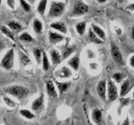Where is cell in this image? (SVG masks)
Segmentation results:
<instances>
[{"label":"cell","mask_w":134,"mask_h":125,"mask_svg":"<svg viewBox=\"0 0 134 125\" xmlns=\"http://www.w3.org/2000/svg\"><path fill=\"white\" fill-rule=\"evenodd\" d=\"M3 91L5 93L10 95L18 100L24 99L29 94L28 89L20 85H13L4 87Z\"/></svg>","instance_id":"cell-1"},{"label":"cell","mask_w":134,"mask_h":125,"mask_svg":"<svg viewBox=\"0 0 134 125\" xmlns=\"http://www.w3.org/2000/svg\"><path fill=\"white\" fill-rule=\"evenodd\" d=\"M65 9V4L60 1H53L50 5L48 16L51 18L61 16Z\"/></svg>","instance_id":"cell-2"},{"label":"cell","mask_w":134,"mask_h":125,"mask_svg":"<svg viewBox=\"0 0 134 125\" xmlns=\"http://www.w3.org/2000/svg\"><path fill=\"white\" fill-rule=\"evenodd\" d=\"M14 49L11 48L6 52L1 61V66L5 70H10L14 65Z\"/></svg>","instance_id":"cell-3"},{"label":"cell","mask_w":134,"mask_h":125,"mask_svg":"<svg viewBox=\"0 0 134 125\" xmlns=\"http://www.w3.org/2000/svg\"><path fill=\"white\" fill-rule=\"evenodd\" d=\"M107 100L110 102L115 101L119 97V91L115 82L112 79H109L107 82Z\"/></svg>","instance_id":"cell-4"},{"label":"cell","mask_w":134,"mask_h":125,"mask_svg":"<svg viewBox=\"0 0 134 125\" xmlns=\"http://www.w3.org/2000/svg\"><path fill=\"white\" fill-rule=\"evenodd\" d=\"M88 11V6L85 3L78 1L75 3L71 16H81Z\"/></svg>","instance_id":"cell-5"},{"label":"cell","mask_w":134,"mask_h":125,"mask_svg":"<svg viewBox=\"0 0 134 125\" xmlns=\"http://www.w3.org/2000/svg\"><path fill=\"white\" fill-rule=\"evenodd\" d=\"M111 55L113 59L116 63L120 66L124 65V60L121 52L117 45L114 42H112L111 44Z\"/></svg>","instance_id":"cell-6"},{"label":"cell","mask_w":134,"mask_h":125,"mask_svg":"<svg viewBox=\"0 0 134 125\" xmlns=\"http://www.w3.org/2000/svg\"><path fill=\"white\" fill-rule=\"evenodd\" d=\"M44 95L43 93H41L38 97H37L32 102L31 108L32 111L35 113H39L44 108Z\"/></svg>","instance_id":"cell-7"},{"label":"cell","mask_w":134,"mask_h":125,"mask_svg":"<svg viewBox=\"0 0 134 125\" xmlns=\"http://www.w3.org/2000/svg\"><path fill=\"white\" fill-rule=\"evenodd\" d=\"M96 91L98 95L103 101L107 100V82L105 79H102L98 83L96 87Z\"/></svg>","instance_id":"cell-8"},{"label":"cell","mask_w":134,"mask_h":125,"mask_svg":"<svg viewBox=\"0 0 134 125\" xmlns=\"http://www.w3.org/2000/svg\"><path fill=\"white\" fill-rule=\"evenodd\" d=\"M134 87V84L131 82L130 79H124L122 82V83L120 87V97H125L128 92L131 91L132 88Z\"/></svg>","instance_id":"cell-9"},{"label":"cell","mask_w":134,"mask_h":125,"mask_svg":"<svg viewBox=\"0 0 134 125\" xmlns=\"http://www.w3.org/2000/svg\"><path fill=\"white\" fill-rule=\"evenodd\" d=\"M54 74L56 78H60V79H65V78H70L72 75V72L69 67L66 66H63L58 69L55 72Z\"/></svg>","instance_id":"cell-10"},{"label":"cell","mask_w":134,"mask_h":125,"mask_svg":"<svg viewBox=\"0 0 134 125\" xmlns=\"http://www.w3.org/2000/svg\"><path fill=\"white\" fill-rule=\"evenodd\" d=\"M46 91H47V95H48L51 98L56 99L57 98L58 95V92L56 89L54 83L52 81L48 80L45 83Z\"/></svg>","instance_id":"cell-11"},{"label":"cell","mask_w":134,"mask_h":125,"mask_svg":"<svg viewBox=\"0 0 134 125\" xmlns=\"http://www.w3.org/2000/svg\"><path fill=\"white\" fill-rule=\"evenodd\" d=\"M50 57L51 61L54 66H56L61 63L63 58L60 52L56 49H52L50 50Z\"/></svg>","instance_id":"cell-12"},{"label":"cell","mask_w":134,"mask_h":125,"mask_svg":"<svg viewBox=\"0 0 134 125\" xmlns=\"http://www.w3.org/2000/svg\"><path fill=\"white\" fill-rule=\"evenodd\" d=\"M65 36L57 32L50 31L48 33V40L52 44H57L64 40Z\"/></svg>","instance_id":"cell-13"},{"label":"cell","mask_w":134,"mask_h":125,"mask_svg":"<svg viewBox=\"0 0 134 125\" xmlns=\"http://www.w3.org/2000/svg\"><path fill=\"white\" fill-rule=\"evenodd\" d=\"M60 47L63 59L68 58L72 53H74L76 49V47L75 46H69L68 44H65V45L62 46Z\"/></svg>","instance_id":"cell-14"},{"label":"cell","mask_w":134,"mask_h":125,"mask_svg":"<svg viewBox=\"0 0 134 125\" xmlns=\"http://www.w3.org/2000/svg\"><path fill=\"white\" fill-rule=\"evenodd\" d=\"M68 66H70L75 71H78L80 66V57L78 55H75L68 61Z\"/></svg>","instance_id":"cell-15"},{"label":"cell","mask_w":134,"mask_h":125,"mask_svg":"<svg viewBox=\"0 0 134 125\" xmlns=\"http://www.w3.org/2000/svg\"><path fill=\"white\" fill-rule=\"evenodd\" d=\"M18 59H19L20 65H22V66H27V65H30L32 63V61L30 59L29 56L21 50L18 51Z\"/></svg>","instance_id":"cell-16"},{"label":"cell","mask_w":134,"mask_h":125,"mask_svg":"<svg viewBox=\"0 0 134 125\" xmlns=\"http://www.w3.org/2000/svg\"><path fill=\"white\" fill-rule=\"evenodd\" d=\"M92 118L93 121L97 124H101L103 119V115H102V112L99 108H96L93 110L92 113Z\"/></svg>","instance_id":"cell-17"},{"label":"cell","mask_w":134,"mask_h":125,"mask_svg":"<svg viewBox=\"0 0 134 125\" xmlns=\"http://www.w3.org/2000/svg\"><path fill=\"white\" fill-rule=\"evenodd\" d=\"M51 28L54 29L56 30V31H59L61 33L63 34H66L67 33V27L65 23L63 22H52L50 25Z\"/></svg>","instance_id":"cell-18"},{"label":"cell","mask_w":134,"mask_h":125,"mask_svg":"<svg viewBox=\"0 0 134 125\" xmlns=\"http://www.w3.org/2000/svg\"><path fill=\"white\" fill-rule=\"evenodd\" d=\"M88 40L91 42L94 43V44H102L104 43V41L102 40V39H99L95 33L93 31V30L92 29V28L90 27L88 30Z\"/></svg>","instance_id":"cell-19"},{"label":"cell","mask_w":134,"mask_h":125,"mask_svg":"<svg viewBox=\"0 0 134 125\" xmlns=\"http://www.w3.org/2000/svg\"><path fill=\"white\" fill-rule=\"evenodd\" d=\"M92 29L93 30V31L94 32V33L99 38V39H102V40H106V35L105 31L102 29L101 27H99V26H97V25L92 23L91 26Z\"/></svg>","instance_id":"cell-20"},{"label":"cell","mask_w":134,"mask_h":125,"mask_svg":"<svg viewBox=\"0 0 134 125\" xmlns=\"http://www.w3.org/2000/svg\"><path fill=\"white\" fill-rule=\"evenodd\" d=\"M33 29L36 35H41L43 33V26L39 19H35L33 22Z\"/></svg>","instance_id":"cell-21"},{"label":"cell","mask_w":134,"mask_h":125,"mask_svg":"<svg viewBox=\"0 0 134 125\" xmlns=\"http://www.w3.org/2000/svg\"><path fill=\"white\" fill-rule=\"evenodd\" d=\"M55 83H56L60 94H63L66 92L70 86L69 82H60L58 81H55Z\"/></svg>","instance_id":"cell-22"},{"label":"cell","mask_w":134,"mask_h":125,"mask_svg":"<svg viewBox=\"0 0 134 125\" xmlns=\"http://www.w3.org/2000/svg\"><path fill=\"white\" fill-rule=\"evenodd\" d=\"M48 0H41L37 5V10L40 15L44 16L45 14L46 9H47V5Z\"/></svg>","instance_id":"cell-23"},{"label":"cell","mask_w":134,"mask_h":125,"mask_svg":"<svg viewBox=\"0 0 134 125\" xmlns=\"http://www.w3.org/2000/svg\"><path fill=\"white\" fill-rule=\"evenodd\" d=\"M1 31L3 35L7 36L9 39H10L13 41H15V38H14V34H13V31L11 29L9 28V27H6L5 26H1Z\"/></svg>","instance_id":"cell-24"},{"label":"cell","mask_w":134,"mask_h":125,"mask_svg":"<svg viewBox=\"0 0 134 125\" xmlns=\"http://www.w3.org/2000/svg\"><path fill=\"white\" fill-rule=\"evenodd\" d=\"M86 28V22H81L79 23H77L75 26V29L77 33L79 35L82 36L84 35Z\"/></svg>","instance_id":"cell-25"},{"label":"cell","mask_w":134,"mask_h":125,"mask_svg":"<svg viewBox=\"0 0 134 125\" xmlns=\"http://www.w3.org/2000/svg\"><path fill=\"white\" fill-rule=\"evenodd\" d=\"M42 66L44 71H48L50 68V62L48 56L44 51H43V59H42Z\"/></svg>","instance_id":"cell-26"},{"label":"cell","mask_w":134,"mask_h":125,"mask_svg":"<svg viewBox=\"0 0 134 125\" xmlns=\"http://www.w3.org/2000/svg\"><path fill=\"white\" fill-rule=\"evenodd\" d=\"M33 52L35 61L38 64H40L42 62V59H43V50L39 48H34Z\"/></svg>","instance_id":"cell-27"},{"label":"cell","mask_w":134,"mask_h":125,"mask_svg":"<svg viewBox=\"0 0 134 125\" xmlns=\"http://www.w3.org/2000/svg\"><path fill=\"white\" fill-rule=\"evenodd\" d=\"M7 26L10 29L13 31H15V32H18V31H21L22 29V25H20L17 22H14V21L9 22L7 23Z\"/></svg>","instance_id":"cell-28"},{"label":"cell","mask_w":134,"mask_h":125,"mask_svg":"<svg viewBox=\"0 0 134 125\" xmlns=\"http://www.w3.org/2000/svg\"><path fill=\"white\" fill-rule=\"evenodd\" d=\"M19 113L21 115V116H22L23 117H24L25 118L28 120H31L34 118L35 117V115L34 113L31 111L28 110V109H22L19 111Z\"/></svg>","instance_id":"cell-29"},{"label":"cell","mask_w":134,"mask_h":125,"mask_svg":"<svg viewBox=\"0 0 134 125\" xmlns=\"http://www.w3.org/2000/svg\"><path fill=\"white\" fill-rule=\"evenodd\" d=\"M18 39L24 42H31L34 40L31 35L27 32H23L21 33V35L18 36Z\"/></svg>","instance_id":"cell-30"},{"label":"cell","mask_w":134,"mask_h":125,"mask_svg":"<svg viewBox=\"0 0 134 125\" xmlns=\"http://www.w3.org/2000/svg\"><path fill=\"white\" fill-rule=\"evenodd\" d=\"M3 100L4 103H5L7 106L10 107V108H13L16 106L15 102L13 100H12L10 98L8 97V96H4L3 97Z\"/></svg>","instance_id":"cell-31"},{"label":"cell","mask_w":134,"mask_h":125,"mask_svg":"<svg viewBox=\"0 0 134 125\" xmlns=\"http://www.w3.org/2000/svg\"><path fill=\"white\" fill-rule=\"evenodd\" d=\"M113 78L116 83H120L122 81H124V76L122 73L121 72H116L113 75Z\"/></svg>","instance_id":"cell-32"},{"label":"cell","mask_w":134,"mask_h":125,"mask_svg":"<svg viewBox=\"0 0 134 125\" xmlns=\"http://www.w3.org/2000/svg\"><path fill=\"white\" fill-rule=\"evenodd\" d=\"M20 5L22 6V9L26 12H29L31 10V7H30V4L27 2L25 0H20Z\"/></svg>","instance_id":"cell-33"},{"label":"cell","mask_w":134,"mask_h":125,"mask_svg":"<svg viewBox=\"0 0 134 125\" xmlns=\"http://www.w3.org/2000/svg\"><path fill=\"white\" fill-rule=\"evenodd\" d=\"M122 98L120 99V105H122V107H124L126 105H128L129 104L130 100L129 98H124V97H121Z\"/></svg>","instance_id":"cell-34"},{"label":"cell","mask_w":134,"mask_h":125,"mask_svg":"<svg viewBox=\"0 0 134 125\" xmlns=\"http://www.w3.org/2000/svg\"><path fill=\"white\" fill-rule=\"evenodd\" d=\"M129 64L132 68L134 69V54L130 56L129 59Z\"/></svg>","instance_id":"cell-35"},{"label":"cell","mask_w":134,"mask_h":125,"mask_svg":"<svg viewBox=\"0 0 134 125\" xmlns=\"http://www.w3.org/2000/svg\"><path fill=\"white\" fill-rule=\"evenodd\" d=\"M120 125H130V119L128 116H127L126 118H125V120L123 121L122 123Z\"/></svg>","instance_id":"cell-36"},{"label":"cell","mask_w":134,"mask_h":125,"mask_svg":"<svg viewBox=\"0 0 134 125\" xmlns=\"http://www.w3.org/2000/svg\"><path fill=\"white\" fill-rule=\"evenodd\" d=\"M7 4L10 7L13 9L14 5V0H7Z\"/></svg>","instance_id":"cell-37"},{"label":"cell","mask_w":134,"mask_h":125,"mask_svg":"<svg viewBox=\"0 0 134 125\" xmlns=\"http://www.w3.org/2000/svg\"><path fill=\"white\" fill-rule=\"evenodd\" d=\"M126 9L130 10H132V11H134V3L128 5V7H126Z\"/></svg>","instance_id":"cell-38"},{"label":"cell","mask_w":134,"mask_h":125,"mask_svg":"<svg viewBox=\"0 0 134 125\" xmlns=\"http://www.w3.org/2000/svg\"><path fill=\"white\" fill-rule=\"evenodd\" d=\"M131 36H132V39L134 40V26L132 27V30H131Z\"/></svg>","instance_id":"cell-39"},{"label":"cell","mask_w":134,"mask_h":125,"mask_svg":"<svg viewBox=\"0 0 134 125\" xmlns=\"http://www.w3.org/2000/svg\"><path fill=\"white\" fill-rule=\"evenodd\" d=\"M97 1H98V2L99 3H103L105 2L107 0H97Z\"/></svg>","instance_id":"cell-40"},{"label":"cell","mask_w":134,"mask_h":125,"mask_svg":"<svg viewBox=\"0 0 134 125\" xmlns=\"http://www.w3.org/2000/svg\"><path fill=\"white\" fill-rule=\"evenodd\" d=\"M27 1H29L30 3H34L35 2V0H27Z\"/></svg>","instance_id":"cell-41"},{"label":"cell","mask_w":134,"mask_h":125,"mask_svg":"<svg viewBox=\"0 0 134 125\" xmlns=\"http://www.w3.org/2000/svg\"><path fill=\"white\" fill-rule=\"evenodd\" d=\"M132 97H133V98H134V91L133 92V94H132Z\"/></svg>","instance_id":"cell-42"}]
</instances>
